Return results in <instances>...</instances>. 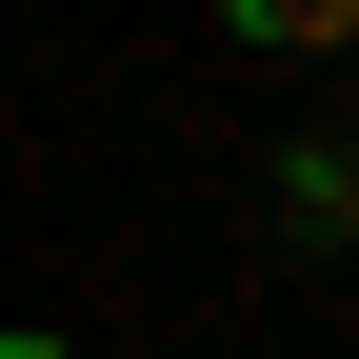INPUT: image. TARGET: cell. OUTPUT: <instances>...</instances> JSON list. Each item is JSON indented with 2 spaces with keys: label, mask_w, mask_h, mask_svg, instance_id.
I'll return each instance as SVG.
<instances>
[{
  "label": "cell",
  "mask_w": 359,
  "mask_h": 359,
  "mask_svg": "<svg viewBox=\"0 0 359 359\" xmlns=\"http://www.w3.org/2000/svg\"><path fill=\"white\" fill-rule=\"evenodd\" d=\"M280 219H299V240H359V140H299L280 160Z\"/></svg>",
  "instance_id": "cell-1"
},
{
  "label": "cell",
  "mask_w": 359,
  "mask_h": 359,
  "mask_svg": "<svg viewBox=\"0 0 359 359\" xmlns=\"http://www.w3.org/2000/svg\"><path fill=\"white\" fill-rule=\"evenodd\" d=\"M219 20H240L259 60H339V40H359V0H219Z\"/></svg>",
  "instance_id": "cell-2"
},
{
  "label": "cell",
  "mask_w": 359,
  "mask_h": 359,
  "mask_svg": "<svg viewBox=\"0 0 359 359\" xmlns=\"http://www.w3.org/2000/svg\"><path fill=\"white\" fill-rule=\"evenodd\" d=\"M0 359H60V339H20V320H0Z\"/></svg>",
  "instance_id": "cell-3"
}]
</instances>
